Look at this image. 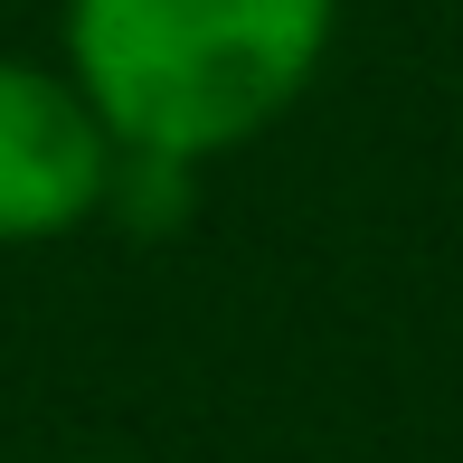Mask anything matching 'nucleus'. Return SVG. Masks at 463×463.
<instances>
[{
    "instance_id": "1",
    "label": "nucleus",
    "mask_w": 463,
    "mask_h": 463,
    "mask_svg": "<svg viewBox=\"0 0 463 463\" xmlns=\"http://www.w3.org/2000/svg\"><path fill=\"white\" fill-rule=\"evenodd\" d=\"M341 0H67V76L123 152L218 161L312 95Z\"/></svg>"
},
{
    "instance_id": "3",
    "label": "nucleus",
    "mask_w": 463,
    "mask_h": 463,
    "mask_svg": "<svg viewBox=\"0 0 463 463\" xmlns=\"http://www.w3.org/2000/svg\"><path fill=\"white\" fill-rule=\"evenodd\" d=\"M86 463H133V454H86Z\"/></svg>"
},
{
    "instance_id": "2",
    "label": "nucleus",
    "mask_w": 463,
    "mask_h": 463,
    "mask_svg": "<svg viewBox=\"0 0 463 463\" xmlns=\"http://www.w3.org/2000/svg\"><path fill=\"white\" fill-rule=\"evenodd\" d=\"M123 142L67 67L0 57V246H57L114 208Z\"/></svg>"
}]
</instances>
